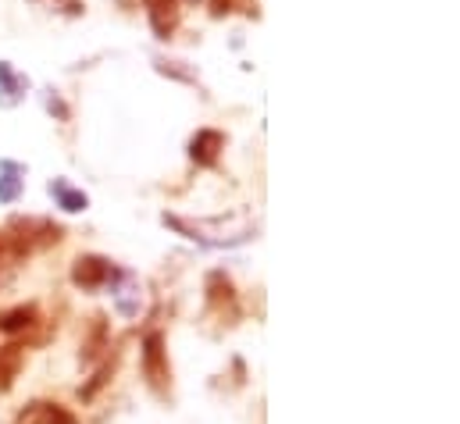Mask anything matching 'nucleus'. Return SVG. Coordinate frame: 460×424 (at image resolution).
Instances as JSON below:
<instances>
[{"label":"nucleus","mask_w":460,"mask_h":424,"mask_svg":"<svg viewBox=\"0 0 460 424\" xmlns=\"http://www.w3.org/2000/svg\"><path fill=\"white\" fill-rule=\"evenodd\" d=\"M4 232H7V239L18 246L22 257H29V253H36V250H47V246H58L61 235H65V228L54 225V221H47V217H14Z\"/></svg>","instance_id":"nucleus-1"},{"label":"nucleus","mask_w":460,"mask_h":424,"mask_svg":"<svg viewBox=\"0 0 460 424\" xmlns=\"http://www.w3.org/2000/svg\"><path fill=\"white\" fill-rule=\"evenodd\" d=\"M143 378L154 389V396H161V400L172 396V360H168L161 331H146V339H143Z\"/></svg>","instance_id":"nucleus-2"},{"label":"nucleus","mask_w":460,"mask_h":424,"mask_svg":"<svg viewBox=\"0 0 460 424\" xmlns=\"http://www.w3.org/2000/svg\"><path fill=\"white\" fill-rule=\"evenodd\" d=\"M239 296H235V286L226 271H215L208 278V318L218 321L222 328H232L239 321Z\"/></svg>","instance_id":"nucleus-3"},{"label":"nucleus","mask_w":460,"mask_h":424,"mask_svg":"<svg viewBox=\"0 0 460 424\" xmlns=\"http://www.w3.org/2000/svg\"><path fill=\"white\" fill-rule=\"evenodd\" d=\"M14 424H79V418L54 400H32L18 411Z\"/></svg>","instance_id":"nucleus-4"},{"label":"nucleus","mask_w":460,"mask_h":424,"mask_svg":"<svg viewBox=\"0 0 460 424\" xmlns=\"http://www.w3.org/2000/svg\"><path fill=\"white\" fill-rule=\"evenodd\" d=\"M111 275H115L111 261H108V257H97V253L79 257V261H75V268H72V282H75V286H83V289H97V286H104Z\"/></svg>","instance_id":"nucleus-5"},{"label":"nucleus","mask_w":460,"mask_h":424,"mask_svg":"<svg viewBox=\"0 0 460 424\" xmlns=\"http://www.w3.org/2000/svg\"><path fill=\"white\" fill-rule=\"evenodd\" d=\"M146 14H150L157 40H172L182 18V0H146Z\"/></svg>","instance_id":"nucleus-6"},{"label":"nucleus","mask_w":460,"mask_h":424,"mask_svg":"<svg viewBox=\"0 0 460 424\" xmlns=\"http://www.w3.org/2000/svg\"><path fill=\"white\" fill-rule=\"evenodd\" d=\"M226 150V136L218 132V128H200L197 136H193V143H190V157L197 161V164H204V168H211V164H218V154Z\"/></svg>","instance_id":"nucleus-7"},{"label":"nucleus","mask_w":460,"mask_h":424,"mask_svg":"<svg viewBox=\"0 0 460 424\" xmlns=\"http://www.w3.org/2000/svg\"><path fill=\"white\" fill-rule=\"evenodd\" d=\"M22 364H25V346L22 342L0 346V396L14 389V382L22 375Z\"/></svg>","instance_id":"nucleus-8"},{"label":"nucleus","mask_w":460,"mask_h":424,"mask_svg":"<svg viewBox=\"0 0 460 424\" xmlns=\"http://www.w3.org/2000/svg\"><path fill=\"white\" fill-rule=\"evenodd\" d=\"M40 324V311L29 304V307H14L7 314H0V331H25V328H36Z\"/></svg>","instance_id":"nucleus-9"},{"label":"nucleus","mask_w":460,"mask_h":424,"mask_svg":"<svg viewBox=\"0 0 460 424\" xmlns=\"http://www.w3.org/2000/svg\"><path fill=\"white\" fill-rule=\"evenodd\" d=\"M104 331H108V324H104V318L97 314V318H93V328H90V339H86V346H83V349H86V353H83L86 364H93V360L108 349V335H104Z\"/></svg>","instance_id":"nucleus-10"},{"label":"nucleus","mask_w":460,"mask_h":424,"mask_svg":"<svg viewBox=\"0 0 460 424\" xmlns=\"http://www.w3.org/2000/svg\"><path fill=\"white\" fill-rule=\"evenodd\" d=\"M215 14H232V11H243V14H257V0H208Z\"/></svg>","instance_id":"nucleus-11"},{"label":"nucleus","mask_w":460,"mask_h":424,"mask_svg":"<svg viewBox=\"0 0 460 424\" xmlns=\"http://www.w3.org/2000/svg\"><path fill=\"white\" fill-rule=\"evenodd\" d=\"M50 193H58V197H61L65 211H83V208H86V197H83V193H72L65 182H54V186H50Z\"/></svg>","instance_id":"nucleus-12"},{"label":"nucleus","mask_w":460,"mask_h":424,"mask_svg":"<svg viewBox=\"0 0 460 424\" xmlns=\"http://www.w3.org/2000/svg\"><path fill=\"white\" fill-rule=\"evenodd\" d=\"M65 4V14H83V4L79 0H61Z\"/></svg>","instance_id":"nucleus-13"}]
</instances>
